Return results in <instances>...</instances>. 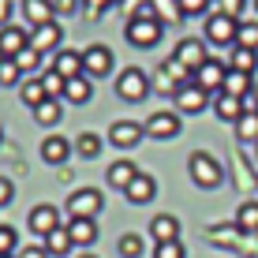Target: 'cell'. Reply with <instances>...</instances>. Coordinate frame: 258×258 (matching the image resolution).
Segmentation results:
<instances>
[{"instance_id":"obj_40","label":"cell","mask_w":258,"mask_h":258,"mask_svg":"<svg viewBox=\"0 0 258 258\" xmlns=\"http://www.w3.org/2000/svg\"><path fill=\"white\" fill-rule=\"evenodd\" d=\"M154 258H187V251H183L180 239H172V243H157L154 247Z\"/></svg>"},{"instance_id":"obj_31","label":"cell","mask_w":258,"mask_h":258,"mask_svg":"<svg viewBox=\"0 0 258 258\" xmlns=\"http://www.w3.org/2000/svg\"><path fill=\"white\" fill-rule=\"evenodd\" d=\"M71 150H75L79 157H97V154H101V135H94V131H83V135L71 142Z\"/></svg>"},{"instance_id":"obj_6","label":"cell","mask_w":258,"mask_h":258,"mask_svg":"<svg viewBox=\"0 0 258 258\" xmlns=\"http://www.w3.org/2000/svg\"><path fill=\"white\" fill-rule=\"evenodd\" d=\"M210 239L213 243H228V251H243V254H254L258 258V236H247L239 228H210Z\"/></svg>"},{"instance_id":"obj_11","label":"cell","mask_w":258,"mask_h":258,"mask_svg":"<svg viewBox=\"0 0 258 258\" xmlns=\"http://www.w3.org/2000/svg\"><path fill=\"white\" fill-rule=\"evenodd\" d=\"M172 60H180L187 71H199V68L210 60V56H206V41H202V38H183V41H176Z\"/></svg>"},{"instance_id":"obj_48","label":"cell","mask_w":258,"mask_h":258,"mask_svg":"<svg viewBox=\"0 0 258 258\" xmlns=\"http://www.w3.org/2000/svg\"><path fill=\"white\" fill-rule=\"evenodd\" d=\"M79 258H97V254H79Z\"/></svg>"},{"instance_id":"obj_39","label":"cell","mask_w":258,"mask_h":258,"mask_svg":"<svg viewBox=\"0 0 258 258\" xmlns=\"http://www.w3.org/2000/svg\"><path fill=\"white\" fill-rule=\"evenodd\" d=\"M41 86H45V94H49V97H64V79H60L52 68L45 71V75H41Z\"/></svg>"},{"instance_id":"obj_45","label":"cell","mask_w":258,"mask_h":258,"mask_svg":"<svg viewBox=\"0 0 258 258\" xmlns=\"http://www.w3.org/2000/svg\"><path fill=\"white\" fill-rule=\"evenodd\" d=\"M12 19V0H0V26H8Z\"/></svg>"},{"instance_id":"obj_47","label":"cell","mask_w":258,"mask_h":258,"mask_svg":"<svg viewBox=\"0 0 258 258\" xmlns=\"http://www.w3.org/2000/svg\"><path fill=\"white\" fill-rule=\"evenodd\" d=\"M254 109H258V86H254Z\"/></svg>"},{"instance_id":"obj_5","label":"cell","mask_w":258,"mask_h":258,"mask_svg":"<svg viewBox=\"0 0 258 258\" xmlns=\"http://www.w3.org/2000/svg\"><path fill=\"white\" fill-rule=\"evenodd\" d=\"M101 206H105V195L97 187H79V191L68 195V213L71 217H97Z\"/></svg>"},{"instance_id":"obj_9","label":"cell","mask_w":258,"mask_h":258,"mask_svg":"<svg viewBox=\"0 0 258 258\" xmlns=\"http://www.w3.org/2000/svg\"><path fill=\"white\" fill-rule=\"evenodd\" d=\"M142 127H146L150 139H176V135L183 131V120H180V112H168V109H165V112H154Z\"/></svg>"},{"instance_id":"obj_42","label":"cell","mask_w":258,"mask_h":258,"mask_svg":"<svg viewBox=\"0 0 258 258\" xmlns=\"http://www.w3.org/2000/svg\"><path fill=\"white\" fill-rule=\"evenodd\" d=\"M12 199H15V187H12V180H4V176H0V210H4Z\"/></svg>"},{"instance_id":"obj_26","label":"cell","mask_w":258,"mask_h":258,"mask_svg":"<svg viewBox=\"0 0 258 258\" xmlns=\"http://www.w3.org/2000/svg\"><path fill=\"white\" fill-rule=\"evenodd\" d=\"M64 97L71 105H86L94 97V83H90V75H79V79H68L64 83Z\"/></svg>"},{"instance_id":"obj_22","label":"cell","mask_w":258,"mask_h":258,"mask_svg":"<svg viewBox=\"0 0 258 258\" xmlns=\"http://www.w3.org/2000/svg\"><path fill=\"white\" fill-rule=\"evenodd\" d=\"M213 112H217V120L236 123L239 116H243V101L232 97V94H213Z\"/></svg>"},{"instance_id":"obj_28","label":"cell","mask_w":258,"mask_h":258,"mask_svg":"<svg viewBox=\"0 0 258 258\" xmlns=\"http://www.w3.org/2000/svg\"><path fill=\"white\" fill-rule=\"evenodd\" d=\"M228 68H232V71H243V75H254V71H258V52H254V49L232 45V52H228Z\"/></svg>"},{"instance_id":"obj_41","label":"cell","mask_w":258,"mask_h":258,"mask_svg":"<svg viewBox=\"0 0 258 258\" xmlns=\"http://www.w3.org/2000/svg\"><path fill=\"white\" fill-rule=\"evenodd\" d=\"M217 4V12H225V15H232V19H239V12L247 8V0H213Z\"/></svg>"},{"instance_id":"obj_19","label":"cell","mask_w":258,"mask_h":258,"mask_svg":"<svg viewBox=\"0 0 258 258\" xmlns=\"http://www.w3.org/2000/svg\"><path fill=\"white\" fill-rule=\"evenodd\" d=\"M52 71H56L60 79H79V75H86L83 71V52H75V49H60L56 52V64H52Z\"/></svg>"},{"instance_id":"obj_44","label":"cell","mask_w":258,"mask_h":258,"mask_svg":"<svg viewBox=\"0 0 258 258\" xmlns=\"http://www.w3.org/2000/svg\"><path fill=\"white\" fill-rule=\"evenodd\" d=\"M15 258H49V254H45V247H23Z\"/></svg>"},{"instance_id":"obj_27","label":"cell","mask_w":258,"mask_h":258,"mask_svg":"<svg viewBox=\"0 0 258 258\" xmlns=\"http://www.w3.org/2000/svg\"><path fill=\"white\" fill-rule=\"evenodd\" d=\"M34 120H38L41 127H56V123L64 120V105H60V97H45V101L34 109Z\"/></svg>"},{"instance_id":"obj_32","label":"cell","mask_w":258,"mask_h":258,"mask_svg":"<svg viewBox=\"0 0 258 258\" xmlns=\"http://www.w3.org/2000/svg\"><path fill=\"white\" fill-rule=\"evenodd\" d=\"M19 97H23V105H30V109H38L41 101H45V86H41V79H26L23 83V90H19Z\"/></svg>"},{"instance_id":"obj_38","label":"cell","mask_w":258,"mask_h":258,"mask_svg":"<svg viewBox=\"0 0 258 258\" xmlns=\"http://www.w3.org/2000/svg\"><path fill=\"white\" fill-rule=\"evenodd\" d=\"M176 8H180V15H206L213 0H176Z\"/></svg>"},{"instance_id":"obj_16","label":"cell","mask_w":258,"mask_h":258,"mask_svg":"<svg viewBox=\"0 0 258 258\" xmlns=\"http://www.w3.org/2000/svg\"><path fill=\"white\" fill-rule=\"evenodd\" d=\"M23 19L38 30V26H45V23H56V8H52V0H23Z\"/></svg>"},{"instance_id":"obj_36","label":"cell","mask_w":258,"mask_h":258,"mask_svg":"<svg viewBox=\"0 0 258 258\" xmlns=\"http://www.w3.org/2000/svg\"><path fill=\"white\" fill-rule=\"evenodd\" d=\"M120 254L123 258H142V247H146V243H142V236H135V232H127V236H120Z\"/></svg>"},{"instance_id":"obj_17","label":"cell","mask_w":258,"mask_h":258,"mask_svg":"<svg viewBox=\"0 0 258 258\" xmlns=\"http://www.w3.org/2000/svg\"><path fill=\"white\" fill-rule=\"evenodd\" d=\"M154 195H157V183H154V176H150V172H139L135 180L127 183V191H123V199H127L131 206H146V202L154 199Z\"/></svg>"},{"instance_id":"obj_33","label":"cell","mask_w":258,"mask_h":258,"mask_svg":"<svg viewBox=\"0 0 258 258\" xmlns=\"http://www.w3.org/2000/svg\"><path fill=\"white\" fill-rule=\"evenodd\" d=\"M236 45H239V49H254V52H258V23H239V30H236Z\"/></svg>"},{"instance_id":"obj_29","label":"cell","mask_w":258,"mask_h":258,"mask_svg":"<svg viewBox=\"0 0 258 258\" xmlns=\"http://www.w3.org/2000/svg\"><path fill=\"white\" fill-rule=\"evenodd\" d=\"M236 228L239 232H247V236H258V202H243V206L236 210Z\"/></svg>"},{"instance_id":"obj_21","label":"cell","mask_w":258,"mask_h":258,"mask_svg":"<svg viewBox=\"0 0 258 258\" xmlns=\"http://www.w3.org/2000/svg\"><path fill=\"white\" fill-rule=\"evenodd\" d=\"M150 236H154L157 243H172V239H180V217H172V213H157V217L150 221Z\"/></svg>"},{"instance_id":"obj_15","label":"cell","mask_w":258,"mask_h":258,"mask_svg":"<svg viewBox=\"0 0 258 258\" xmlns=\"http://www.w3.org/2000/svg\"><path fill=\"white\" fill-rule=\"evenodd\" d=\"M23 49H30V38H26V30L23 26H0V56L4 60H15Z\"/></svg>"},{"instance_id":"obj_35","label":"cell","mask_w":258,"mask_h":258,"mask_svg":"<svg viewBox=\"0 0 258 258\" xmlns=\"http://www.w3.org/2000/svg\"><path fill=\"white\" fill-rule=\"evenodd\" d=\"M15 247H19L15 228L12 225H0V258H15Z\"/></svg>"},{"instance_id":"obj_4","label":"cell","mask_w":258,"mask_h":258,"mask_svg":"<svg viewBox=\"0 0 258 258\" xmlns=\"http://www.w3.org/2000/svg\"><path fill=\"white\" fill-rule=\"evenodd\" d=\"M123 38L135 49H154L161 41V19H131L123 26Z\"/></svg>"},{"instance_id":"obj_7","label":"cell","mask_w":258,"mask_h":258,"mask_svg":"<svg viewBox=\"0 0 258 258\" xmlns=\"http://www.w3.org/2000/svg\"><path fill=\"white\" fill-rule=\"evenodd\" d=\"M60 225H64V221H60V210H56V206H49V202L34 206V210H30V217H26V228H30L34 236H41V239H45L49 232H56Z\"/></svg>"},{"instance_id":"obj_1","label":"cell","mask_w":258,"mask_h":258,"mask_svg":"<svg viewBox=\"0 0 258 258\" xmlns=\"http://www.w3.org/2000/svg\"><path fill=\"white\" fill-rule=\"evenodd\" d=\"M187 176L195 187L202 191H217L221 180H225V168H221V161L213 154H206V150H195V154L187 157Z\"/></svg>"},{"instance_id":"obj_2","label":"cell","mask_w":258,"mask_h":258,"mask_svg":"<svg viewBox=\"0 0 258 258\" xmlns=\"http://www.w3.org/2000/svg\"><path fill=\"white\" fill-rule=\"evenodd\" d=\"M154 90V86H150V75L142 68H123L120 75H116V97L120 101H146V94Z\"/></svg>"},{"instance_id":"obj_10","label":"cell","mask_w":258,"mask_h":258,"mask_svg":"<svg viewBox=\"0 0 258 258\" xmlns=\"http://www.w3.org/2000/svg\"><path fill=\"white\" fill-rule=\"evenodd\" d=\"M83 71L90 79H105L112 71V49L109 45H86L83 49Z\"/></svg>"},{"instance_id":"obj_43","label":"cell","mask_w":258,"mask_h":258,"mask_svg":"<svg viewBox=\"0 0 258 258\" xmlns=\"http://www.w3.org/2000/svg\"><path fill=\"white\" fill-rule=\"evenodd\" d=\"M52 8H56V15H75L79 0H52Z\"/></svg>"},{"instance_id":"obj_30","label":"cell","mask_w":258,"mask_h":258,"mask_svg":"<svg viewBox=\"0 0 258 258\" xmlns=\"http://www.w3.org/2000/svg\"><path fill=\"white\" fill-rule=\"evenodd\" d=\"M236 139L247 146H258V112H243L236 120Z\"/></svg>"},{"instance_id":"obj_49","label":"cell","mask_w":258,"mask_h":258,"mask_svg":"<svg viewBox=\"0 0 258 258\" xmlns=\"http://www.w3.org/2000/svg\"><path fill=\"white\" fill-rule=\"evenodd\" d=\"M254 12H258V0H254Z\"/></svg>"},{"instance_id":"obj_14","label":"cell","mask_w":258,"mask_h":258,"mask_svg":"<svg viewBox=\"0 0 258 258\" xmlns=\"http://www.w3.org/2000/svg\"><path fill=\"white\" fill-rule=\"evenodd\" d=\"M60 41H64V30H60V23H45V26H38V30L30 34V49L34 52H60Z\"/></svg>"},{"instance_id":"obj_20","label":"cell","mask_w":258,"mask_h":258,"mask_svg":"<svg viewBox=\"0 0 258 258\" xmlns=\"http://www.w3.org/2000/svg\"><path fill=\"white\" fill-rule=\"evenodd\" d=\"M71 157V142L64 135H45V142H41V161L45 165H64Z\"/></svg>"},{"instance_id":"obj_24","label":"cell","mask_w":258,"mask_h":258,"mask_svg":"<svg viewBox=\"0 0 258 258\" xmlns=\"http://www.w3.org/2000/svg\"><path fill=\"white\" fill-rule=\"evenodd\" d=\"M139 176V168L127 161V157H120V161H112L109 165V172H105V180H109V187H120V191H127V183Z\"/></svg>"},{"instance_id":"obj_18","label":"cell","mask_w":258,"mask_h":258,"mask_svg":"<svg viewBox=\"0 0 258 258\" xmlns=\"http://www.w3.org/2000/svg\"><path fill=\"white\" fill-rule=\"evenodd\" d=\"M68 236L75 247H94L97 243V221L94 217H71L68 221Z\"/></svg>"},{"instance_id":"obj_37","label":"cell","mask_w":258,"mask_h":258,"mask_svg":"<svg viewBox=\"0 0 258 258\" xmlns=\"http://www.w3.org/2000/svg\"><path fill=\"white\" fill-rule=\"evenodd\" d=\"M15 64H19V71H23V75H30V71H38V68H41V52L23 49L19 56H15Z\"/></svg>"},{"instance_id":"obj_13","label":"cell","mask_w":258,"mask_h":258,"mask_svg":"<svg viewBox=\"0 0 258 258\" xmlns=\"http://www.w3.org/2000/svg\"><path fill=\"white\" fill-rule=\"evenodd\" d=\"M206 105H213V97H210L206 90H202V86L187 83V86H180V90H176V109H180V112H187V116L202 112Z\"/></svg>"},{"instance_id":"obj_25","label":"cell","mask_w":258,"mask_h":258,"mask_svg":"<svg viewBox=\"0 0 258 258\" xmlns=\"http://www.w3.org/2000/svg\"><path fill=\"white\" fill-rule=\"evenodd\" d=\"M221 94H232V97H239V101H243L247 94H254V75H243V71H232V68H228L225 90H221Z\"/></svg>"},{"instance_id":"obj_46","label":"cell","mask_w":258,"mask_h":258,"mask_svg":"<svg viewBox=\"0 0 258 258\" xmlns=\"http://www.w3.org/2000/svg\"><path fill=\"white\" fill-rule=\"evenodd\" d=\"M105 4H109V0H97V8H94V15H97V12H105Z\"/></svg>"},{"instance_id":"obj_3","label":"cell","mask_w":258,"mask_h":258,"mask_svg":"<svg viewBox=\"0 0 258 258\" xmlns=\"http://www.w3.org/2000/svg\"><path fill=\"white\" fill-rule=\"evenodd\" d=\"M236 30H239V19L225 12H210L206 15V30H202V41H210V45H236Z\"/></svg>"},{"instance_id":"obj_23","label":"cell","mask_w":258,"mask_h":258,"mask_svg":"<svg viewBox=\"0 0 258 258\" xmlns=\"http://www.w3.org/2000/svg\"><path fill=\"white\" fill-rule=\"evenodd\" d=\"M41 247H45V254L49 258H64L75 251V243H71V236H68V225H60L56 232H49L45 239H41Z\"/></svg>"},{"instance_id":"obj_12","label":"cell","mask_w":258,"mask_h":258,"mask_svg":"<svg viewBox=\"0 0 258 258\" xmlns=\"http://www.w3.org/2000/svg\"><path fill=\"white\" fill-rule=\"evenodd\" d=\"M142 135H146V127L135 120H116V123H109V142L116 150H131V146H139Z\"/></svg>"},{"instance_id":"obj_34","label":"cell","mask_w":258,"mask_h":258,"mask_svg":"<svg viewBox=\"0 0 258 258\" xmlns=\"http://www.w3.org/2000/svg\"><path fill=\"white\" fill-rule=\"evenodd\" d=\"M19 83H23L19 64H15V60H4V56H0V86H19Z\"/></svg>"},{"instance_id":"obj_8","label":"cell","mask_w":258,"mask_h":258,"mask_svg":"<svg viewBox=\"0 0 258 258\" xmlns=\"http://www.w3.org/2000/svg\"><path fill=\"white\" fill-rule=\"evenodd\" d=\"M225 75H228V64H221V60H213V56H210L206 64L195 71V86H202V90L213 97V94L225 90Z\"/></svg>"}]
</instances>
